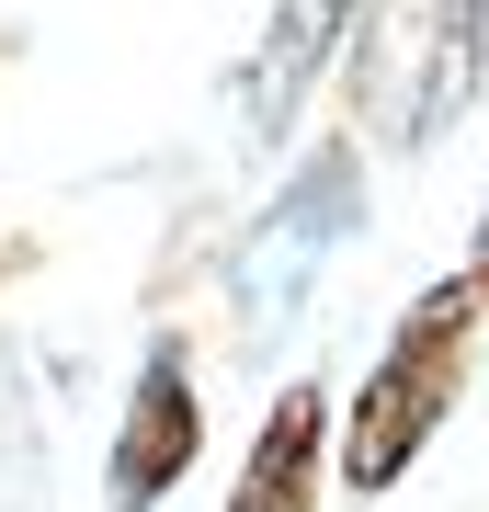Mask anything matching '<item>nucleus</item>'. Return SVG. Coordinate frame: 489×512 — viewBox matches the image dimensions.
<instances>
[{
    "label": "nucleus",
    "mask_w": 489,
    "mask_h": 512,
    "mask_svg": "<svg viewBox=\"0 0 489 512\" xmlns=\"http://www.w3.org/2000/svg\"><path fill=\"white\" fill-rule=\"evenodd\" d=\"M319 433H330V399H319V387H285V410L262 421L251 478H239L228 512H308V490H319Z\"/></svg>",
    "instance_id": "3"
},
{
    "label": "nucleus",
    "mask_w": 489,
    "mask_h": 512,
    "mask_svg": "<svg viewBox=\"0 0 489 512\" xmlns=\"http://www.w3.org/2000/svg\"><path fill=\"white\" fill-rule=\"evenodd\" d=\"M478 319H489V274H467V285H433L410 308V330L387 342V365H376V387H364V410H353V490H387L421 444H433V421H444V399H455V376H467V342H478Z\"/></svg>",
    "instance_id": "1"
},
{
    "label": "nucleus",
    "mask_w": 489,
    "mask_h": 512,
    "mask_svg": "<svg viewBox=\"0 0 489 512\" xmlns=\"http://www.w3.org/2000/svg\"><path fill=\"white\" fill-rule=\"evenodd\" d=\"M194 433H205V410H194V387H182V353L160 342L148 376H137L126 433H114V512H148V501H160L171 478L194 467Z\"/></svg>",
    "instance_id": "2"
},
{
    "label": "nucleus",
    "mask_w": 489,
    "mask_h": 512,
    "mask_svg": "<svg viewBox=\"0 0 489 512\" xmlns=\"http://www.w3.org/2000/svg\"><path fill=\"white\" fill-rule=\"evenodd\" d=\"M342 12H353V0H285L273 35H262V57H251V103H296V92H308L319 46L342 35Z\"/></svg>",
    "instance_id": "4"
}]
</instances>
